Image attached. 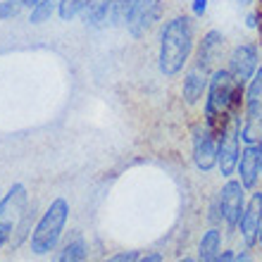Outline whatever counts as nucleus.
Masks as SVG:
<instances>
[{
	"label": "nucleus",
	"mask_w": 262,
	"mask_h": 262,
	"mask_svg": "<svg viewBox=\"0 0 262 262\" xmlns=\"http://www.w3.org/2000/svg\"><path fill=\"white\" fill-rule=\"evenodd\" d=\"M243 105H246V86L236 81L227 67H217L210 74L207 83L203 122L220 138L236 119L243 117Z\"/></svg>",
	"instance_id": "nucleus-1"
},
{
	"label": "nucleus",
	"mask_w": 262,
	"mask_h": 262,
	"mask_svg": "<svg viewBox=\"0 0 262 262\" xmlns=\"http://www.w3.org/2000/svg\"><path fill=\"white\" fill-rule=\"evenodd\" d=\"M195 53V27L186 14H174L160 29L158 69L165 79L179 76Z\"/></svg>",
	"instance_id": "nucleus-2"
},
{
	"label": "nucleus",
	"mask_w": 262,
	"mask_h": 262,
	"mask_svg": "<svg viewBox=\"0 0 262 262\" xmlns=\"http://www.w3.org/2000/svg\"><path fill=\"white\" fill-rule=\"evenodd\" d=\"M69 200L67 198H53L50 205L43 210V214L36 220L31 236H29V248L38 257L50 255L53 250H57L60 241H62L64 227L69 222Z\"/></svg>",
	"instance_id": "nucleus-3"
},
{
	"label": "nucleus",
	"mask_w": 262,
	"mask_h": 262,
	"mask_svg": "<svg viewBox=\"0 0 262 262\" xmlns=\"http://www.w3.org/2000/svg\"><path fill=\"white\" fill-rule=\"evenodd\" d=\"M191 143H193V165L198 172L210 174L217 167L220 155V138L205 122H198L191 131Z\"/></svg>",
	"instance_id": "nucleus-4"
},
{
	"label": "nucleus",
	"mask_w": 262,
	"mask_h": 262,
	"mask_svg": "<svg viewBox=\"0 0 262 262\" xmlns=\"http://www.w3.org/2000/svg\"><path fill=\"white\" fill-rule=\"evenodd\" d=\"M222 203V214H224V231H236L238 229V220L243 214V207L248 203V188L243 186L238 179H227L224 186L217 191Z\"/></svg>",
	"instance_id": "nucleus-5"
},
{
	"label": "nucleus",
	"mask_w": 262,
	"mask_h": 262,
	"mask_svg": "<svg viewBox=\"0 0 262 262\" xmlns=\"http://www.w3.org/2000/svg\"><path fill=\"white\" fill-rule=\"evenodd\" d=\"M162 10H165L162 0H134L129 7V14H126L124 27L129 29V34L134 38H141L162 19Z\"/></svg>",
	"instance_id": "nucleus-6"
},
{
	"label": "nucleus",
	"mask_w": 262,
	"mask_h": 262,
	"mask_svg": "<svg viewBox=\"0 0 262 262\" xmlns=\"http://www.w3.org/2000/svg\"><path fill=\"white\" fill-rule=\"evenodd\" d=\"M257 67H260V50L255 43H236L227 57V69L231 72V76L246 86L257 72Z\"/></svg>",
	"instance_id": "nucleus-7"
},
{
	"label": "nucleus",
	"mask_w": 262,
	"mask_h": 262,
	"mask_svg": "<svg viewBox=\"0 0 262 262\" xmlns=\"http://www.w3.org/2000/svg\"><path fill=\"white\" fill-rule=\"evenodd\" d=\"M260 227H262V188L257 186L255 191H250L248 203H246L241 220H238V229H236L246 248H257Z\"/></svg>",
	"instance_id": "nucleus-8"
},
{
	"label": "nucleus",
	"mask_w": 262,
	"mask_h": 262,
	"mask_svg": "<svg viewBox=\"0 0 262 262\" xmlns=\"http://www.w3.org/2000/svg\"><path fill=\"white\" fill-rule=\"evenodd\" d=\"M243 119V117H241ZM241 119H236L234 124L229 126L220 136V155H217V169L224 179H231L238 169V160H241Z\"/></svg>",
	"instance_id": "nucleus-9"
},
{
	"label": "nucleus",
	"mask_w": 262,
	"mask_h": 262,
	"mask_svg": "<svg viewBox=\"0 0 262 262\" xmlns=\"http://www.w3.org/2000/svg\"><path fill=\"white\" fill-rule=\"evenodd\" d=\"M222 53H224V34L220 29H210L203 34V38L198 41L195 48V64L203 69H207L212 74L214 69L220 67Z\"/></svg>",
	"instance_id": "nucleus-10"
},
{
	"label": "nucleus",
	"mask_w": 262,
	"mask_h": 262,
	"mask_svg": "<svg viewBox=\"0 0 262 262\" xmlns=\"http://www.w3.org/2000/svg\"><path fill=\"white\" fill-rule=\"evenodd\" d=\"M238 181L248 191H255L260 186V145H243L241 148V160H238Z\"/></svg>",
	"instance_id": "nucleus-11"
},
{
	"label": "nucleus",
	"mask_w": 262,
	"mask_h": 262,
	"mask_svg": "<svg viewBox=\"0 0 262 262\" xmlns=\"http://www.w3.org/2000/svg\"><path fill=\"white\" fill-rule=\"evenodd\" d=\"M207 83H210V72L198 64H191L184 74V81H181V98L186 105H195L200 98H205L207 93Z\"/></svg>",
	"instance_id": "nucleus-12"
},
{
	"label": "nucleus",
	"mask_w": 262,
	"mask_h": 262,
	"mask_svg": "<svg viewBox=\"0 0 262 262\" xmlns=\"http://www.w3.org/2000/svg\"><path fill=\"white\" fill-rule=\"evenodd\" d=\"M29 205V191L24 184H12L5 195H0V222H17Z\"/></svg>",
	"instance_id": "nucleus-13"
},
{
	"label": "nucleus",
	"mask_w": 262,
	"mask_h": 262,
	"mask_svg": "<svg viewBox=\"0 0 262 262\" xmlns=\"http://www.w3.org/2000/svg\"><path fill=\"white\" fill-rule=\"evenodd\" d=\"M222 241H224V231L222 227H210L203 231L198 241V262H217L222 255Z\"/></svg>",
	"instance_id": "nucleus-14"
},
{
	"label": "nucleus",
	"mask_w": 262,
	"mask_h": 262,
	"mask_svg": "<svg viewBox=\"0 0 262 262\" xmlns=\"http://www.w3.org/2000/svg\"><path fill=\"white\" fill-rule=\"evenodd\" d=\"M89 260V241L81 234L72 236L62 246H57L53 262H86Z\"/></svg>",
	"instance_id": "nucleus-15"
},
{
	"label": "nucleus",
	"mask_w": 262,
	"mask_h": 262,
	"mask_svg": "<svg viewBox=\"0 0 262 262\" xmlns=\"http://www.w3.org/2000/svg\"><path fill=\"white\" fill-rule=\"evenodd\" d=\"M112 3L115 0H86V10H83V24L91 29L105 27V21L112 17Z\"/></svg>",
	"instance_id": "nucleus-16"
},
{
	"label": "nucleus",
	"mask_w": 262,
	"mask_h": 262,
	"mask_svg": "<svg viewBox=\"0 0 262 262\" xmlns=\"http://www.w3.org/2000/svg\"><path fill=\"white\" fill-rule=\"evenodd\" d=\"M36 222V203H29L27 207H24V212L19 214V220H17V224H14V246H19L24 238H29L31 236V224Z\"/></svg>",
	"instance_id": "nucleus-17"
},
{
	"label": "nucleus",
	"mask_w": 262,
	"mask_h": 262,
	"mask_svg": "<svg viewBox=\"0 0 262 262\" xmlns=\"http://www.w3.org/2000/svg\"><path fill=\"white\" fill-rule=\"evenodd\" d=\"M57 3L60 0H38L34 7H31V12H29V21L31 24H43V21H48L53 17V12H57Z\"/></svg>",
	"instance_id": "nucleus-18"
},
{
	"label": "nucleus",
	"mask_w": 262,
	"mask_h": 262,
	"mask_svg": "<svg viewBox=\"0 0 262 262\" xmlns=\"http://www.w3.org/2000/svg\"><path fill=\"white\" fill-rule=\"evenodd\" d=\"M86 10V0H60L57 3V17L62 21H72L81 17Z\"/></svg>",
	"instance_id": "nucleus-19"
},
{
	"label": "nucleus",
	"mask_w": 262,
	"mask_h": 262,
	"mask_svg": "<svg viewBox=\"0 0 262 262\" xmlns=\"http://www.w3.org/2000/svg\"><path fill=\"white\" fill-rule=\"evenodd\" d=\"M24 10V0H0V21H10Z\"/></svg>",
	"instance_id": "nucleus-20"
},
{
	"label": "nucleus",
	"mask_w": 262,
	"mask_h": 262,
	"mask_svg": "<svg viewBox=\"0 0 262 262\" xmlns=\"http://www.w3.org/2000/svg\"><path fill=\"white\" fill-rule=\"evenodd\" d=\"M134 0H115L112 3V17L110 19L115 21V24H124L126 21V14H129V7Z\"/></svg>",
	"instance_id": "nucleus-21"
},
{
	"label": "nucleus",
	"mask_w": 262,
	"mask_h": 262,
	"mask_svg": "<svg viewBox=\"0 0 262 262\" xmlns=\"http://www.w3.org/2000/svg\"><path fill=\"white\" fill-rule=\"evenodd\" d=\"M138 255H141V250H119L115 255L105 257L103 262H136Z\"/></svg>",
	"instance_id": "nucleus-22"
},
{
	"label": "nucleus",
	"mask_w": 262,
	"mask_h": 262,
	"mask_svg": "<svg viewBox=\"0 0 262 262\" xmlns=\"http://www.w3.org/2000/svg\"><path fill=\"white\" fill-rule=\"evenodd\" d=\"M14 224L17 222H0V248H5L7 243H12Z\"/></svg>",
	"instance_id": "nucleus-23"
},
{
	"label": "nucleus",
	"mask_w": 262,
	"mask_h": 262,
	"mask_svg": "<svg viewBox=\"0 0 262 262\" xmlns=\"http://www.w3.org/2000/svg\"><path fill=\"white\" fill-rule=\"evenodd\" d=\"M234 262H255L253 248H246V246H243L241 250H236V253H234Z\"/></svg>",
	"instance_id": "nucleus-24"
},
{
	"label": "nucleus",
	"mask_w": 262,
	"mask_h": 262,
	"mask_svg": "<svg viewBox=\"0 0 262 262\" xmlns=\"http://www.w3.org/2000/svg\"><path fill=\"white\" fill-rule=\"evenodd\" d=\"M207 3H210V0H191V12H193V17H205Z\"/></svg>",
	"instance_id": "nucleus-25"
},
{
	"label": "nucleus",
	"mask_w": 262,
	"mask_h": 262,
	"mask_svg": "<svg viewBox=\"0 0 262 262\" xmlns=\"http://www.w3.org/2000/svg\"><path fill=\"white\" fill-rule=\"evenodd\" d=\"M136 262H165V255L158 250H150V253H141Z\"/></svg>",
	"instance_id": "nucleus-26"
},
{
	"label": "nucleus",
	"mask_w": 262,
	"mask_h": 262,
	"mask_svg": "<svg viewBox=\"0 0 262 262\" xmlns=\"http://www.w3.org/2000/svg\"><path fill=\"white\" fill-rule=\"evenodd\" d=\"M255 14H257V38H260V46H262V0H257L255 5Z\"/></svg>",
	"instance_id": "nucleus-27"
},
{
	"label": "nucleus",
	"mask_w": 262,
	"mask_h": 262,
	"mask_svg": "<svg viewBox=\"0 0 262 262\" xmlns=\"http://www.w3.org/2000/svg\"><path fill=\"white\" fill-rule=\"evenodd\" d=\"M246 27H248V29H257V14H255V10L246 17Z\"/></svg>",
	"instance_id": "nucleus-28"
},
{
	"label": "nucleus",
	"mask_w": 262,
	"mask_h": 262,
	"mask_svg": "<svg viewBox=\"0 0 262 262\" xmlns=\"http://www.w3.org/2000/svg\"><path fill=\"white\" fill-rule=\"evenodd\" d=\"M217 262H234V250H222V255L217 257Z\"/></svg>",
	"instance_id": "nucleus-29"
},
{
	"label": "nucleus",
	"mask_w": 262,
	"mask_h": 262,
	"mask_svg": "<svg viewBox=\"0 0 262 262\" xmlns=\"http://www.w3.org/2000/svg\"><path fill=\"white\" fill-rule=\"evenodd\" d=\"M177 262H198V257H191V255H184V257H179Z\"/></svg>",
	"instance_id": "nucleus-30"
},
{
	"label": "nucleus",
	"mask_w": 262,
	"mask_h": 262,
	"mask_svg": "<svg viewBox=\"0 0 262 262\" xmlns=\"http://www.w3.org/2000/svg\"><path fill=\"white\" fill-rule=\"evenodd\" d=\"M36 3H38V0H24V7H29V10H31Z\"/></svg>",
	"instance_id": "nucleus-31"
},
{
	"label": "nucleus",
	"mask_w": 262,
	"mask_h": 262,
	"mask_svg": "<svg viewBox=\"0 0 262 262\" xmlns=\"http://www.w3.org/2000/svg\"><path fill=\"white\" fill-rule=\"evenodd\" d=\"M236 3H238V5H253L255 0H236Z\"/></svg>",
	"instance_id": "nucleus-32"
},
{
	"label": "nucleus",
	"mask_w": 262,
	"mask_h": 262,
	"mask_svg": "<svg viewBox=\"0 0 262 262\" xmlns=\"http://www.w3.org/2000/svg\"><path fill=\"white\" fill-rule=\"evenodd\" d=\"M257 246H260V250H262V227H260V236H257Z\"/></svg>",
	"instance_id": "nucleus-33"
}]
</instances>
